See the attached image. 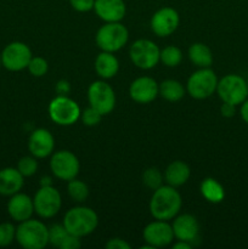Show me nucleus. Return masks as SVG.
Segmentation results:
<instances>
[{"instance_id": "f257e3e1", "label": "nucleus", "mask_w": 248, "mask_h": 249, "mask_svg": "<svg viewBox=\"0 0 248 249\" xmlns=\"http://www.w3.org/2000/svg\"><path fill=\"white\" fill-rule=\"evenodd\" d=\"M182 207V198L177 187L165 184L155 190L151 196L150 209L151 215L157 220L170 221L180 213Z\"/></svg>"}, {"instance_id": "f03ea898", "label": "nucleus", "mask_w": 248, "mask_h": 249, "mask_svg": "<svg viewBox=\"0 0 248 249\" xmlns=\"http://www.w3.org/2000/svg\"><path fill=\"white\" fill-rule=\"evenodd\" d=\"M62 224L68 232L83 238L96 230L99 215L90 207L75 206L66 212Z\"/></svg>"}, {"instance_id": "7ed1b4c3", "label": "nucleus", "mask_w": 248, "mask_h": 249, "mask_svg": "<svg viewBox=\"0 0 248 249\" xmlns=\"http://www.w3.org/2000/svg\"><path fill=\"white\" fill-rule=\"evenodd\" d=\"M16 241L24 249H43L49 245V228L41 220L27 219L16 228Z\"/></svg>"}, {"instance_id": "20e7f679", "label": "nucleus", "mask_w": 248, "mask_h": 249, "mask_svg": "<svg viewBox=\"0 0 248 249\" xmlns=\"http://www.w3.org/2000/svg\"><path fill=\"white\" fill-rule=\"evenodd\" d=\"M129 31L122 22H106L97 29L95 43L101 51L117 53L126 45Z\"/></svg>"}, {"instance_id": "39448f33", "label": "nucleus", "mask_w": 248, "mask_h": 249, "mask_svg": "<svg viewBox=\"0 0 248 249\" xmlns=\"http://www.w3.org/2000/svg\"><path fill=\"white\" fill-rule=\"evenodd\" d=\"M218 77L211 67L198 68L186 82V92L195 100H206L216 92Z\"/></svg>"}, {"instance_id": "423d86ee", "label": "nucleus", "mask_w": 248, "mask_h": 249, "mask_svg": "<svg viewBox=\"0 0 248 249\" xmlns=\"http://www.w3.org/2000/svg\"><path fill=\"white\" fill-rule=\"evenodd\" d=\"M48 112L53 123L61 126H70L80 119L82 109L77 101L67 95H57L49 104Z\"/></svg>"}, {"instance_id": "0eeeda50", "label": "nucleus", "mask_w": 248, "mask_h": 249, "mask_svg": "<svg viewBox=\"0 0 248 249\" xmlns=\"http://www.w3.org/2000/svg\"><path fill=\"white\" fill-rule=\"evenodd\" d=\"M216 94L221 102L240 106L248 97L247 79L240 74L230 73L219 79L216 87Z\"/></svg>"}, {"instance_id": "6e6552de", "label": "nucleus", "mask_w": 248, "mask_h": 249, "mask_svg": "<svg viewBox=\"0 0 248 249\" xmlns=\"http://www.w3.org/2000/svg\"><path fill=\"white\" fill-rule=\"evenodd\" d=\"M159 53L160 49L150 39H138L129 49V57L133 65L143 71L152 70L158 65Z\"/></svg>"}, {"instance_id": "1a4fd4ad", "label": "nucleus", "mask_w": 248, "mask_h": 249, "mask_svg": "<svg viewBox=\"0 0 248 249\" xmlns=\"http://www.w3.org/2000/svg\"><path fill=\"white\" fill-rule=\"evenodd\" d=\"M116 100V92L106 80H95L88 88L89 106L99 111L102 116H107L113 111Z\"/></svg>"}, {"instance_id": "9d476101", "label": "nucleus", "mask_w": 248, "mask_h": 249, "mask_svg": "<svg viewBox=\"0 0 248 249\" xmlns=\"http://www.w3.org/2000/svg\"><path fill=\"white\" fill-rule=\"evenodd\" d=\"M34 213L41 219H51L60 212L62 197L53 185L40 186L33 197Z\"/></svg>"}, {"instance_id": "9b49d317", "label": "nucleus", "mask_w": 248, "mask_h": 249, "mask_svg": "<svg viewBox=\"0 0 248 249\" xmlns=\"http://www.w3.org/2000/svg\"><path fill=\"white\" fill-rule=\"evenodd\" d=\"M50 170L56 179L68 182L70 180L75 179L79 174L80 162L71 151H56L51 155Z\"/></svg>"}, {"instance_id": "f8f14e48", "label": "nucleus", "mask_w": 248, "mask_h": 249, "mask_svg": "<svg viewBox=\"0 0 248 249\" xmlns=\"http://www.w3.org/2000/svg\"><path fill=\"white\" fill-rule=\"evenodd\" d=\"M33 57L31 48L23 41L9 43L1 51L2 67L10 72H21L28 67Z\"/></svg>"}, {"instance_id": "ddd939ff", "label": "nucleus", "mask_w": 248, "mask_h": 249, "mask_svg": "<svg viewBox=\"0 0 248 249\" xmlns=\"http://www.w3.org/2000/svg\"><path fill=\"white\" fill-rule=\"evenodd\" d=\"M142 237L145 243L150 245L153 249L168 247L175 240L172 224L165 220L155 219L145 226L142 231Z\"/></svg>"}, {"instance_id": "4468645a", "label": "nucleus", "mask_w": 248, "mask_h": 249, "mask_svg": "<svg viewBox=\"0 0 248 249\" xmlns=\"http://www.w3.org/2000/svg\"><path fill=\"white\" fill-rule=\"evenodd\" d=\"M180 24V15L170 6H163L152 15L150 21L151 31L157 36L164 38L174 33Z\"/></svg>"}, {"instance_id": "2eb2a0df", "label": "nucleus", "mask_w": 248, "mask_h": 249, "mask_svg": "<svg viewBox=\"0 0 248 249\" xmlns=\"http://www.w3.org/2000/svg\"><path fill=\"white\" fill-rule=\"evenodd\" d=\"M129 96L136 104H151L159 96V84L152 77H139L130 83Z\"/></svg>"}, {"instance_id": "dca6fc26", "label": "nucleus", "mask_w": 248, "mask_h": 249, "mask_svg": "<svg viewBox=\"0 0 248 249\" xmlns=\"http://www.w3.org/2000/svg\"><path fill=\"white\" fill-rule=\"evenodd\" d=\"M55 150V138L45 128H38L28 138V151L36 160L51 156Z\"/></svg>"}, {"instance_id": "f3484780", "label": "nucleus", "mask_w": 248, "mask_h": 249, "mask_svg": "<svg viewBox=\"0 0 248 249\" xmlns=\"http://www.w3.org/2000/svg\"><path fill=\"white\" fill-rule=\"evenodd\" d=\"M175 240L192 243L198 238L199 223L192 214H177L172 223Z\"/></svg>"}, {"instance_id": "a211bd4d", "label": "nucleus", "mask_w": 248, "mask_h": 249, "mask_svg": "<svg viewBox=\"0 0 248 249\" xmlns=\"http://www.w3.org/2000/svg\"><path fill=\"white\" fill-rule=\"evenodd\" d=\"M7 214L10 218L16 223H22V221L31 219L34 213V204L33 198L23 192H17V194L10 196L7 201Z\"/></svg>"}, {"instance_id": "6ab92c4d", "label": "nucleus", "mask_w": 248, "mask_h": 249, "mask_svg": "<svg viewBox=\"0 0 248 249\" xmlns=\"http://www.w3.org/2000/svg\"><path fill=\"white\" fill-rule=\"evenodd\" d=\"M101 21L122 22L125 17L126 5L124 0H95L92 9Z\"/></svg>"}, {"instance_id": "aec40b11", "label": "nucleus", "mask_w": 248, "mask_h": 249, "mask_svg": "<svg viewBox=\"0 0 248 249\" xmlns=\"http://www.w3.org/2000/svg\"><path fill=\"white\" fill-rule=\"evenodd\" d=\"M24 177L17 168L7 167L0 169V195L10 197L22 190Z\"/></svg>"}, {"instance_id": "412c9836", "label": "nucleus", "mask_w": 248, "mask_h": 249, "mask_svg": "<svg viewBox=\"0 0 248 249\" xmlns=\"http://www.w3.org/2000/svg\"><path fill=\"white\" fill-rule=\"evenodd\" d=\"M94 68L101 79L107 80L116 77L119 71V61L113 53L101 51L95 58Z\"/></svg>"}, {"instance_id": "4be33fe9", "label": "nucleus", "mask_w": 248, "mask_h": 249, "mask_svg": "<svg viewBox=\"0 0 248 249\" xmlns=\"http://www.w3.org/2000/svg\"><path fill=\"white\" fill-rule=\"evenodd\" d=\"M164 181L173 187H180L189 181L191 169L187 163L182 160H174L164 170Z\"/></svg>"}, {"instance_id": "5701e85b", "label": "nucleus", "mask_w": 248, "mask_h": 249, "mask_svg": "<svg viewBox=\"0 0 248 249\" xmlns=\"http://www.w3.org/2000/svg\"><path fill=\"white\" fill-rule=\"evenodd\" d=\"M199 191L202 197L209 203H221L225 198V189L214 178H206L199 185Z\"/></svg>"}, {"instance_id": "b1692460", "label": "nucleus", "mask_w": 248, "mask_h": 249, "mask_svg": "<svg viewBox=\"0 0 248 249\" xmlns=\"http://www.w3.org/2000/svg\"><path fill=\"white\" fill-rule=\"evenodd\" d=\"M189 60L198 68L211 67L213 63V53L211 48L203 43H194L187 50Z\"/></svg>"}, {"instance_id": "393cba45", "label": "nucleus", "mask_w": 248, "mask_h": 249, "mask_svg": "<svg viewBox=\"0 0 248 249\" xmlns=\"http://www.w3.org/2000/svg\"><path fill=\"white\" fill-rule=\"evenodd\" d=\"M186 94V88L177 79H165L159 83V96L165 101L177 102Z\"/></svg>"}, {"instance_id": "a878e982", "label": "nucleus", "mask_w": 248, "mask_h": 249, "mask_svg": "<svg viewBox=\"0 0 248 249\" xmlns=\"http://www.w3.org/2000/svg\"><path fill=\"white\" fill-rule=\"evenodd\" d=\"M67 194L71 199L77 203H83L89 197V187L84 181L79 179H72L67 184Z\"/></svg>"}, {"instance_id": "bb28decb", "label": "nucleus", "mask_w": 248, "mask_h": 249, "mask_svg": "<svg viewBox=\"0 0 248 249\" xmlns=\"http://www.w3.org/2000/svg\"><path fill=\"white\" fill-rule=\"evenodd\" d=\"M182 51L181 49L175 45H168L160 49L159 62H162L165 67L174 68L181 63Z\"/></svg>"}, {"instance_id": "cd10ccee", "label": "nucleus", "mask_w": 248, "mask_h": 249, "mask_svg": "<svg viewBox=\"0 0 248 249\" xmlns=\"http://www.w3.org/2000/svg\"><path fill=\"white\" fill-rule=\"evenodd\" d=\"M163 180H164V175L162 174L158 168L156 167H150L147 169H145V172L142 173V184L145 185L147 189L157 190L158 187L163 185Z\"/></svg>"}, {"instance_id": "c85d7f7f", "label": "nucleus", "mask_w": 248, "mask_h": 249, "mask_svg": "<svg viewBox=\"0 0 248 249\" xmlns=\"http://www.w3.org/2000/svg\"><path fill=\"white\" fill-rule=\"evenodd\" d=\"M70 235L63 224H53L49 228V243L56 248H61L63 241Z\"/></svg>"}, {"instance_id": "c756f323", "label": "nucleus", "mask_w": 248, "mask_h": 249, "mask_svg": "<svg viewBox=\"0 0 248 249\" xmlns=\"http://www.w3.org/2000/svg\"><path fill=\"white\" fill-rule=\"evenodd\" d=\"M17 169L24 178H31L38 170V160L34 156H24L17 162Z\"/></svg>"}, {"instance_id": "7c9ffc66", "label": "nucleus", "mask_w": 248, "mask_h": 249, "mask_svg": "<svg viewBox=\"0 0 248 249\" xmlns=\"http://www.w3.org/2000/svg\"><path fill=\"white\" fill-rule=\"evenodd\" d=\"M27 70L29 71V73H31L33 77H44L49 71V63L48 61L44 57H41V56H33V57L31 58V61H29Z\"/></svg>"}, {"instance_id": "2f4dec72", "label": "nucleus", "mask_w": 248, "mask_h": 249, "mask_svg": "<svg viewBox=\"0 0 248 249\" xmlns=\"http://www.w3.org/2000/svg\"><path fill=\"white\" fill-rule=\"evenodd\" d=\"M16 241V226L12 223L0 224V248L9 247Z\"/></svg>"}, {"instance_id": "473e14b6", "label": "nucleus", "mask_w": 248, "mask_h": 249, "mask_svg": "<svg viewBox=\"0 0 248 249\" xmlns=\"http://www.w3.org/2000/svg\"><path fill=\"white\" fill-rule=\"evenodd\" d=\"M102 114L99 111H96L95 108H92L91 106H89L88 108H85L84 111H82L80 113V119L84 123V125L87 126H95L101 122Z\"/></svg>"}, {"instance_id": "72a5a7b5", "label": "nucleus", "mask_w": 248, "mask_h": 249, "mask_svg": "<svg viewBox=\"0 0 248 249\" xmlns=\"http://www.w3.org/2000/svg\"><path fill=\"white\" fill-rule=\"evenodd\" d=\"M70 4L77 12H89L94 9L95 0H70Z\"/></svg>"}, {"instance_id": "f704fd0d", "label": "nucleus", "mask_w": 248, "mask_h": 249, "mask_svg": "<svg viewBox=\"0 0 248 249\" xmlns=\"http://www.w3.org/2000/svg\"><path fill=\"white\" fill-rule=\"evenodd\" d=\"M80 240H82L80 237H77V236L70 233V235L66 237V240L63 241L62 246H61L60 249H79L82 247V242H80Z\"/></svg>"}, {"instance_id": "c9c22d12", "label": "nucleus", "mask_w": 248, "mask_h": 249, "mask_svg": "<svg viewBox=\"0 0 248 249\" xmlns=\"http://www.w3.org/2000/svg\"><path fill=\"white\" fill-rule=\"evenodd\" d=\"M105 247L107 249H130L131 246L126 242L125 240L119 237L111 238V240L107 241V243L105 245Z\"/></svg>"}, {"instance_id": "e433bc0d", "label": "nucleus", "mask_w": 248, "mask_h": 249, "mask_svg": "<svg viewBox=\"0 0 248 249\" xmlns=\"http://www.w3.org/2000/svg\"><path fill=\"white\" fill-rule=\"evenodd\" d=\"M236 108L237 106L235 105L228 104V102H223L220 106V113L224 118H232L236 114Z\"/></svg>"}, {"instance_id": "4c0bfd02", "label": "nucleus", "mask_w": 248, "mask_h": 249, "mask_svg": "<svg viewBox=\"0 0 248 249\" xmlns=\"http://www.w3.org/2000/svg\"><path fill=\"white\" fill-rule=\"evenodd\" d=\"M71 91V85L67 80H60L56 84V92L58 95H67Z\"/></svg>"}, {"instance_id": "58836bf2", "label": "nucleus", "mask_w": 248, "mask_h": 249, "mask_svg": "<svg viewBox=\"0 0 248 249\" xmlns=\"http://www.w3.org/2000/svg\"><path fill=\"white\" fill-rule=\"evenodd\" d=\"M240 114L242 121L248 125V97L240 105Z\"/></svg>"}, {"instance_id": "ea45409f", "label": "nucleus", "mask_w": 248, "mask_h": 249, "mask_svg": "<svg viewBox=\"0 0 248 249\" xmlns=\"http://www.w3.org/2000/svg\"><path fill=\"white\" fill-rule=\"evenodd\" d=\"M191 247H192V243L186 242V241H179V240L173 245V248L174 249H190Z\"/></svg>"}, {"instance_id": "a19ab883", "label": "nucleus", "mask_w": 248, "mask_h": 249, "mask_svg": "<svg viewBox=\"0 0 248 249\" xmlns=\"http://www.w3.org/2000/svg\"><path fill=\"white\" fill-rule=\"evenodd\" d=\"M53 185V179L50 177H43L40 179V186H51Z\"/></svg>"}, {"instance_id": "79ce46f5", "label": "nucleus", "mask_w": 248, "mask_h": 249, "mask_svg": "<svg viewBox=\"0 0 248 249\" xmlns=\"http://www.w3.org/2000/svg\"><path fill=\"white\" fill-rule=\"evenodd\" d=\"M2 67V62H1V53H0V68Z\"/></svg>"}, {"instance_id": "37998d69", "label": "nucleus", "mask_w": 248, "mask_h": 249, "mask_svg": "<svg viewBox=\"0 0 248 249\" xmlns=\"http://www.w3.org/2000/svg\"><path fill=\"white\" fill-rule=\"evenodd\" d=\"M247 87H248V78H247Z\"/></svg>"}]
</instances>
